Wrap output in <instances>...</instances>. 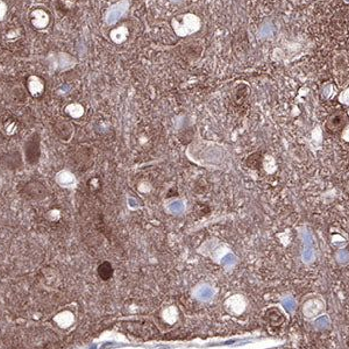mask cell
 Returning a JSON list of instances; mask_svg holds the SVG:
<instances>
[{"instance_id": "1", "label": "cell", "mask_w": 349, "mask_h": 349, "mask_svg": "<svg viewBox=\"0 0 349 349\" xmlns=\"http://www.w3.org/2000/svg\"><path fill=\"white\" fill-rule=\"evenodd\" d=\"M186 155L200 167L220 168L225 161V151L220 144L209 141H197L186 150Z\"/></svg>"}, {"instance_id": "2", "label": "cell", "mask_w": 349, "mask_h": 349, "mask_svg": "<svg viewBox=\"0 0 349 349\" xmlns=\"http://www.w3.org/2000/svg\"><path fill=\"white\" fill-rule=\"evenodd\" d=\"M171 27L179 37H186L198 32L202 27V20L193 13H185L171 19Z\"/></svg>"}, {"instance_id": "3", "label": "cell", "mask_w": 349, "mask_h": 349, "mask_svg": "<svg viewBox=\"0 0 349 349\" xmlns=\"http://www.w3.org/2000/svg\"><path fill=\"white\" fill-rule=\"evenodd\" d=\"M348 125V118L346 113L338 111L328 116L326 121H325L324 129L325 132L331 134V135H337L340 134L346 126Z\"/></svg>"}, {"instance_id": "4", "label": "cell", "mask_w": 349, "mask_h": 349, "mask_svg": "<svg viewBox=\"0 0 349 349\" xmlns=\"http://www.w3.org/2000/svg\"><path fill=\"white\" fill-rule=\"evenodd\" d=\"M41 156V139L37 133L32 134L25 143L26 162L30 165H35Z\"/></svg>"}, {"instance_id": "5", "label": "cell", "mask_w": 349, "mask_h": 349, "mask_svg": "<svg viewBox=\"0 0 349 349\" xmlns=\"http://www.w3.org/2000/svg\"><path fill=\"white\" fill-rule=\"evenodd\" d=\"M334 71L338 85L345 88L349 83V63L344 54H339L334 57Z\"/></svg>"}, {"instance_id": "6", "label": "cell", "mask_w": 349, "mask_h": 349, "mask_svg": "<svg viewBox=\"0 0 349 349\" xmlns=\"http://www.w3.org/2000/svg\"><path fill=\"white\" fill-rule=\"evenodd\" d=\"M129 7H130L129 0H121V1L114 4L112 7H110L109 12H107L106 22L109 23V25H114V23H116L119 20H121L127 13H128Z\"/></svg>"}, {"instance_id": "7", "label": "cell", "mask_w": 349, "mask_h": 349, "mask_svg": "<svg viewBox=\"0 0 349 349\" xmlns=\"http://www.w3.org/2000/svg\"><path fill=\"white\" fill-rule=\"evenodd\" d=\"M264 319L268 326L270 328H274L275 331H278L279 328H282L286 323V318L284 313H283L278 307H270V309L265 311Z\"/></svg>"}, {"instance_id": "8", "label": "cell", "mask_w": 349, "mask_h": 349, "mask_svg": "<svg viewBox=\"0 0 349 349\" xmlns=\"http://www.w3.org/2000/svg\"><path fill=\"white\" fill-rule=\"evenodd\" d=\"M330 241L331 244L337 249H345L348 244V237L345 234V232L340 228H332L330 232Z\"/></svg>"}, {"instance_id": "9", "label": "cell", "mask_w": 349, "mask_h": 349, "mask_svg": "<svg viewBox=\"0 0 349 349\" xmlns=\"http://www.w3.org/2000/svg\"><path fill=\"white\" fill-rule=\"evenodd\" d=\"M164 207L168 213L178 216V214H182L185 211V202L178 198H172L165 203Z\"/></svg>"}, {"instance_id": "10", "label": "cell", "mask_w": 349, "mask_h": 349, "mask_svg": "<svg viewBox=\"0 0 349 349\" xmlns=\"http://www.w3.org/2000/svg\"><path fill=\"white\" fill-rule=\"evenodd\" d=\"M1 163L5 168L15 169L22 164V160L19 151H13V153H8L6 156L1 158Z\"/></svg>"}, {"instance_id": "11", "label": "cell", "mask_w": 349, "mask_h": 349, "mask_svg": "<svg viewBox=\"0 0 349 349\" xmlns=\"http://www.w3.org/2000/svg\"><path fill=\"white\" fill-rule=\"evenodd\" d=\"M46 188H43V186L41 185V183H37L35 190H34V183H29V184L26 186V196L29 197V198H43V197L46 196Z\"/></svg>"}, {"instance_id": "12", "label": "cell", "mask_w": 349, "mask_h": 349, "mask_svg": "<svg viewBox=\"0 0 349 349\" xmlns=\"http://www.w3.org/2000/svg\"><path fill=\"white\" fill-rule=\"evenodd\" d=\"M128 35H129V29L127 28L126 26H121L119 27V28H116L114 30H112V33H111V39H112L116 44H120V43H123L127 39H128Z\"/></svg>"}, {"instance_id": "13", "label": "cell", "mask_w": 349, "mask_h": 349, "mask_svg": "<svg viewBox=\"0 0 349 349\" xmlns=\"http://www.w3.org/2000/svg\"><path fill=\"white\" fill-rule=\"evenodd\" d=\"M97 272H98L99 278L102 279V281H110L111 278L113 277V268L112 264L110 263V262H103V263L99 264L98 269H97Z\"/></svg>"}, {"instance_id": "14", "label": "cell", "mask_w": 349, "mask_h": 349, "mask_svg": "<svg viewBox=\"0 0 349 349\" xmlns=\"http://www.w3.org/2000/svg\"><path fill=\"white\" fill-rule=\"evenodd\" d=\"M57 181L61 185L63 186H74L75 185V177L70 172L62 171L57 176Z\"/></svg>"}, {"instance_id": "15", "label": "cell", "mask_w": 349, "mask_h": 349, "mask_svg": "<svg viewBox=\"0 0 349 349\" xmlns=\"http://www.w3.org/2000/svg\"><path fill=\"white\" fill-rule=\"evenodd\" d=\"M339 102L346 106H349V86L345 88L339 95Z\"/></svg>"}, {"instance_id": "16", "label": "cell", "mask_w": 349, "mask_h": 349, "mask_svg": "<svg viewBox=\"0 0 349 349\" xmlns=\"http://www.w3.org/2000/svg\"><path fill=\"white\" fill-rule=\"evenodd\" d=\"M340 136H341V140L344 141V142L349 143V123L345 127L344 130H342V132L340 133Z\"/></svg>"}, {"instance_id": "17", "label": "cell", "mask_w": 349, "mask_h": 349, "mask_svg": "<svg viewBox=\"0 0 349 349\" xmlns=\"http://www.w3.org/2000/svg\"><path fill=\"white\" fill-rule=\"evenodd\" d=\"M128 207L132 210H136L137 207H139V200L136 198H134V197H128Z\"/></svg>"}, {"instance_id": "18", "label": "cell", "mask_w": 349, "mask_h": 349, "mask_svg": "<svg viewBox=\"0 0 349 349\" xmlns=\"http://www.w3.org/2000/svg\"><path fill=\"white\" fill-rule=\"evenodd\" d=\"M332 90H335V88L332 84H327V85L324 86V97L325 98H327V93H330V97L332 95H334V92H331Z\"/></svg>"}, {"instance_id": "19", "label": "cell", "mask_w": 349, "mask_h": 349, "mask_svg": "<svg viewBox=\"0 0 349 349\" xmlns=\"http://www.w3.org/2000/svg\"><path fill=\"white\" fill-rule=\"evenodd\" d=\"M170 1H172V2H179V1H182V0H170Z\"/></svg>"}, {"instance_id": "20", "label": "cell", "mask_w": 349, "mask_h": 349, "mask_svg": "<svg viewBox=\"0 0 349 349\" xmlns=\"http://www.w3.org/2000/svg\"><path fill=\"white\" fill-rule=\"evenodd\" d=\"M348 349H349V344H348Z\"/></svg>"}]
</instances>
